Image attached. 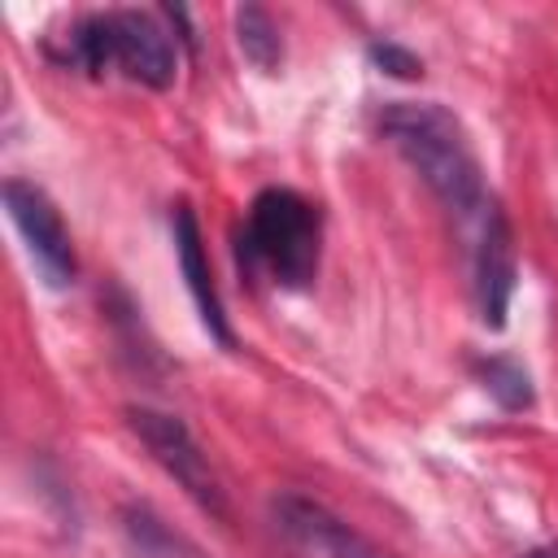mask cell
<instances>
[{"mask_svg": "<svg viewBox=\"0 0 558 558\" xmlns=\"http://www.w3.org/2000/svg\"><path fill=\"white\" fill-rule=\"evenodd\" d=\"M514 279H519V253H514L510 218L497 205H488L484 209L480 248H475V305H480V318H484L488 331L506 327Z\"/></svg>", "mask_w": 558, "mask_h": 558, "instance_id": "cell-7", "label": "cell"}, {"mask_svg": "<svg viewBox=\"0 0 558 558\" xmlns=\"http://www.w3.org/2000/svg\"><path fill=\"white\" fill-rule=\"evenodd\" d=\"M126 423L140 436V445L157 458V466L201 510H209L214 519H227V497H222V484H218V475L209 466V453L201 449V440L192 436V427L179 414H166V410H153V405H131Z\"/></svg>", "mask_w": 558, "mask_h": 558, "instance_id": "cell-4", "label": "cell"}, {"mask_svg": "<svg viewBox=\"0 0 558 558\" xmlns=\"http://www.w3.org/2000/svg\"><path fill=\"white\" fill-rule=\"evenodd\" d=\"M170 235H174V257H179V270L187 279V292L196 301V314L205 323V331L231 349L235 336H231V323H227V310H222V296H218V283H214V270H209V253H205V240H201V222H196V209L187 201L174 205L170 214Z\"/></svg>", "mask_w": 558, "mask_h": 558, "instance_id": "cell-8", "label": "cell"}, {"mask_svg": "<svg viewBox=\"0 0 558 558\" xmlns=\"http://www.w3.org/2000/svg\"><path fill=\"white\" fill-rule=\"evenodd\" d=\"M4 209L35 262V270L44 275L48 288H70L78 275V257H74V240L61 222V209L52 205V196L31 183V179H9L4 183Z\"/></svg>", "mask_w": 558, "mask_h": 558, "instance_id": "cell-5", "label": "cell"}, {"mask_svg": "<svg viewBox=\"0 0 558 558\" xmlns=\"http://www.w3.org/2000/svg\"><path fill=\"white\" fill-rule=\"evenodd\" d=\"M65 61H74L87 74L122 70L131 83H144L153 92H166L179 70L174 39L157 26L153 13L140 9H105L78 17L70 31Z\"/></svg>", "mask_w": 558, "mask_h": 558, "instance_id": "cell-3", "label": "cell"}, {"mask_svg": "<svg viewBox=\"0 0 558 558\" xmlns=\"http://www.w3.org/2000/svg\"><path fill=\"white\" fill-rule=\"evenodd\" d=\"M122 536H126V549L131 558H201V549L179 536L153 506L144 501H126L122 506Z\"/></svg>", "mask_w": 558, "mask_h": 558, "instance_id": "cell-9", "label": "cell"}, {"mask_svg": "<svg viewBox=\"0 0 558 558\" xmlns=\"http://www.w3.org/2000/svg\"><path fill=\"white\" fill-rule=\"evenodd\" d=\"M379 131L384 140L418 170V179L436 192V201L458 214L471 218L484 205V170L480 157L471 148L466 126L436 100H392L379 113Z\"/></svg>", "mask_w": 558, "mask_h": 558, "instance_id": "cell-1", "label": "cell"}, {"mask_svg": "<svg viewBox=\"0 0 558 558\" xmlns=\"http://www.w3.org/2000/svg\"><path fill=\"white\" fill-rule=\"evenodd\" d=\"M523 558H558V545H536V549H527Z\"/></svg>", "mask_w": 558, "mask_h": 558, "instance_id": "cell-13", "label": "cell"}, {"mask_svg": "<svg viewBox=\"0 0 558 558\" xmlns=\"http://www.w3.org/2000/svg\"><path fill=\"white\" fill-rule=\"evenodd\" d=\"M480 384H484V392L501 405V410H527L532 401H536V392H532V375L514 362V357H484L480 366Z\"/></svg>", "mask_w": 558, "mask_h": 558, "instance_id": "cell-11", "label": "cell"}, {"mask_svg": "<svg viewBox=\"0 0 558 558\" xmlns=\"http://www.w3.org/2000/svg\"><path fill=\"white\" fill-rule=\"evenodd\" d=\"M275 523L279 532L305 554V558H392L371 536H362L353 523H344L336 510L305 493H279L275 497Z\"/></svg>", "mask_w": 558, "mask_h": 558, "instance_id": "cell-6", "label": "cell"}, {"mask_svg": "<svg viewBox=\"0 0 558 558\" xmlns=\"http://www.w3.org/2000/svg\"><path fill=\"white\" fill-rule=\"evenodd\" d=\"M235 44L244 52L248 65H257L262 74H275L283 65V39L275 17L262 4H240L235 9Z\"/></svg>", "mask_w": 558, "mask_h": 558, "instance_id": "cell-10", "label": "cell"}, {"mask_svg": "<svg viewBox=\"0 0 558 558\" xmlns=\"http://www.w3.org/2000/svg\"><path fill=\"white\" fill-rule=\"evenodd\" d=\"M371 61H375L384 74H392V78H418V74H423V61H418L410 48L392 44V39L371 44Z\"/></svg>", "mask_w": 558, "mask_h": 558, "instance_id": "cell-12", "label": "cell"}, {"mask_svg": "<svg viewBox=\"0 0 558 558\" xmlns=\"http://www.w3.org/2000/svg\"><path fill=\"white\" fill-rule=\"evenodd\" d=\"M323 253V218L292 187H262L248 201L240 231V262L262 270L275 288L305 292L318 275Z\"/></svg>", "mask_w": 558, "mask_h": 558, "instance_id": "cell-2", "label": "cell"}]
</instances>
